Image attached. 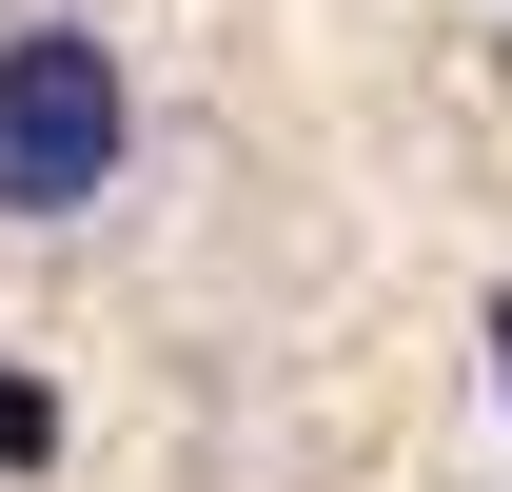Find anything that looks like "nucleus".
Here are the masks:
<instances>
[{
	"label": "nucleus",
	"instance_id": "obj_1",
	"mask_svg": "<svg viewBox=\"0 0 512 492\" xmlns=\"http://www.w3.org/2000/svg\"><path fill=\"white\" fill-rule=\"evenodd\" d=\"M119 138H138V99H119V60L79 20H20L0 40V217H79L119 178Z\"/></svg>",
	"mask_w": 512,
	"mask_h": 492
},
{
	"label": "nucleus",
	"instance_id": "obj_3",
	"mask_svg": "<svg viewBox=\"0 0 512 492\" xmlns=\"http://www.w3.org/2000/svg\"><path fill=\"white\" fill-rule=\"evenodd\" d=\"M493 355H512V296H493Z\"/></svg>",
	"mask_w": 512,
	"mask_h": 492
},
{
	"label": "nucleus",
	"instance_id": "obj_2",
	"mask_svg": "<svg viewBox=\"0 0 512 492\" xmlns=\"http://www.w3.org/2000/svg\"><path fill=\"white\" fill-rule=\"evenodd\" d=\"M60 453V414H40V374H0V473H40Z\"/></svg>",
	"mask_w": 512,
	"mask_h": 492
}]
</instances>
